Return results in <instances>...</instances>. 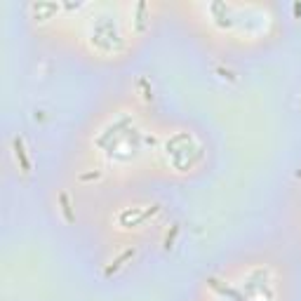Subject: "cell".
Returning <instances> with one entry per match:
<instances>
[{
    "mask_svg": "<svg viewBox=\"0 0 301 301\" xmlns=\"http://www.w3.org/2000/svg\"><path fill=\"white\" fill-rule=\"evenodd\" d=\"M14 149H17V158L22 160V165H24V170H29V160H26V155H24V149H22V141H17L14 144Z\"/></svg>",
    "mask_w": 301,
    "mask_h": 301,
    "instance_id": "1",
    "label": "cell"
},
{
    "mask_svg": "<svg viewBox=\"0 0 301 301\" xmlns=\"http://www.w3.org/2000/svg\"><path fill=\"white\" fill-rule=\"evenodd\" d=\"M61 203H64V214L68 221H73V214H71V207H68V198H66V193H61Z\"/></svg>",
    "mask_w": 301,
    "mask_h": 301,
    "instance_id": "2",
    "label": "cell"
}]
</instances>
